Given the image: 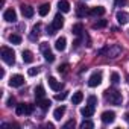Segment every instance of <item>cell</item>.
Instances as JSON below:
<instances>
[{
  "mask_svg": "<svg viewBox=\"0 0 129 129\" xmlns=\"http://www.w3.org/2000/svg\"><path fill=\"white\" fill-rule=\"evenodd\" d=\"M69 69H70V67H69V64H62V66H59V67H58V72H59V73H62V75H66V73L69 72Z\"/></svg>",
  "mask_w": 129,
  "mask_h": 129,
  "instance_id": "f1b7e54d",
  "label": "cell"
},
{
  "mask_svg": "<svg viewBox=\"0 0 129 129\" xmlns=\"http://www.w3.org/2000/svg\"><path fill=\"white\" fill-rule=\"evenodd\" d=\"M2 59L6 64L12 66V64L15 62V53H14V50L9 49V47H2Z\"/></svg>",
  "mask_w": 129,
  "mask_h": 129,
  "instance_id": "7a4b0ae2",
  "label": "cell"
},
{
  "mask_svg": "<svg viewBox=\"0 0 129 129\" xmlns=\"http://www.w3.org/2000/svg\"><path fill=\"white\" fill-rule=\"evenodd\" d=\"M82 30H84V26H82L81 23H78V24H75V26L72 27V32H73L75 35H78V37L82 34Z\"/></svg>",
  "mask_w": 129,
  "mask_h": 129,
  "instance_id": "7402d4cb",
  "label": "cell"
},
{
  "mask_svg": "<svg viewBox=\"0 0 129 129\" xmlns=\"http://www.w3.org/2000/svg\"><path fill=\"white\" fill-rule=\"evenodd\" d=\"M100 118H102L103 123H112L115 120V112L114 111H103L102 115H100Z\"/></svg>",
  "mask_w": 129,
  "mask_h": 129,
  "instance_id": "8992f818",
  "label": "cell"
},
{
  "mask_svg": "<svg viewBox=\"0 0 129 129\" xmlns=\"http://www.w3.org/2000/svg\"><path fill=\"white\" fill-rule=\"evenodd\" d=\"M49 85H50V88H52L53 91H61V88H62V84H61V82H58L53 76H50V78H49Z\"/></svg>",
  "mask_w": 129,
  "mask_h": 129,
  "instance_id": "4fadbf2b",
  "label": "cell"
},
{
  "mask_svg": "<svg viewBox=\"0 0 129 129\" xmlns=\"http://www.w3.org/2000/svg\"><path fill=\"white\" fill-rule=\"evenodd\" d=\"M23 84H24V78H23L21 75H14V76L9 79V85L14 87V88H18V87H21Z\"/></svg>",
  "mask_w": 129,
  "mask_h": 129,
  "instance_id": "277c9868",
  "label": "cell"
},
{
  "mask_svg": "<svg viewBox=\"0 0 129 129\" xmlns=\"http://www.w3.org/2000/svg\"><path fill=\"white\" fill-rule=\"evenodd\" d=\"M37 102H38L40 108H41V109H44V111H46V109H49V106L52 105V102H50L49 99H40V100H37Z\"/></svg>",
  "mask_w": 129,
  "mask_h": 129,
  "instance_id": "44dd1931",
  "label": "cell"
},
{
  "mask_svg": "<svg viewBox=\"0 0 129 129\" xmlns=\"http://www.w3.org/2000/svg\"><path fill=\"white\" fill-rule=\"evenodd\" d=\"M127 82H129V76H127Z\"/></svg>",
  "mask_w": 129,
  "mask_h": 129,
  "instance_id": "74e56055",
  "label": "cell"
},
{
  "mask_svg": "<svg viewBox=\"0 0 129 129\" xmlns=\"http://www.w3.org/2000/svg\"><path fill=\"white\" fill-rule=\"evenodd\" d=\"M49 11H50V5H49V3H43V5L38 8V14H40L41 17H46V15L49 14Z\"/></svg>",
  "mask_w": 129,
  "mask_h": 129,
  "instance_id": "e0dca14e",
  "label": "cell"
},
{
  "mask_svg": "<svg viewBox=\"0 0 129 129\" xmlns=\"http://www.w3.org/2000/svg\"><path fill=\"white\" fill-rule=\"evenodd\" d=\"M64 114H66V106H59V108H56V109L53 111V117H55V120H61Z\"/></svg>",
  "mask_w": 129,
  "mask_h": 129,
  "instance_id": "2e32d148",
  "label": "cell"
},
{
  "mask_svg": "<svg viewBox=\"0 0 129 129\" xmlns=\"http://www.w3.org/2000/svg\"><path fill=\"white\" fill-rule=\"evenodd\" d=\"M44 94H46V91H44V87H43V85H38V87L35 88V99H37V100H40V99H44Z\"/></svg>",
  "mask_w": 129,
  "mask_h": 129,
  "instance_id": "ffe728a7",
  "label": "cell"
},
{
  "mask_svg": "<svg viewBox=\"0 0 129 129\" xmlns=\"http://www.w3.org/2000/svg\"><path fill=\"white\" fill-rule=\"evenodd\" d=\"M32 112H34V105L27 103V105H26V115H30Z\"/></svg>",
  "mask_w": 129,
  "mask_h": 129,
  "instance_id": "836d02e7",
  "label": "cell"
},
{
  "mask_svg": "<svg viewBox=\"0 0 129 129\" xmlns=\"http://www.w3.org/2000/svg\"><path fill=\"white\" fill-rule=\"evenodd\" d=\"M14 103H15V99L14 97H9L8 99V106H14Z\"/></svg>",
  "mask_w": 129,
  "mask_h": 129,
  "instance_id": "8d00e7d4",
  "label": "cell"
},
{
  "mask_svg": "<svg viewBox=\"0 0 129 129\" xmlns=\"http://www.w3.org/2000/svg\"><path fill=\"white\" fill-rule=\"evenodd\" d=\"M88 105L94 108V106L97 105V97H96V96H90V97H88Z\"/></svg>",
  "mask_w": 129,
  "mask_h": 129,
  "instance_id": "4dcf8cb0",
  "label": "cell"
},
{
  "mask_svg": "<svg viewBox=\"0 0 129 129\" xmlns=\"http://www.w3.org/2000/svg\"><path fill=\"white\" fill-rule=\"evenodd\" d=\"M21 56H23V61H24L26 64H30V62L34 61V53H32L30 50H23Z\"/></svg>",
  "mask_w": 129,
  "mask_h": 129,
  "instance_id": "9a60e30c",
  "label": "cell"
},
{
  "mask_svg": "<svg viewBox=\"0 0 129 129\" xmlns=\"http://www.w3.org/2000/svg\"><path fill=\"white\" fill-rule=\"evenodd\" d=\"M21 14H23V17H26V18H32V17H34V14H35V11H34V8H32V6L23 5V6H21Z\"/></svg>",
  "mask_w": 129,
  "mask_h": 129,
  "instance_id": "9c48e42d",
  "label": "cell"
},
{
  "mask_svg": "<svg viewBox=\"0 0 129 129\" xmlns=\"http://www.w3.org/2000/svg\"><path fill=\"white\" fill-rule=\"evenodd\" d=\"M58 8H59L61 12H69V11H70V3L67 2V0H59Z\"/></svg>",
  "mask_w": 129,
  "mask_h": 129,
  "instance_id": "5bb4252c",
  "label": "cell"
},
{
  "mask_svg": "<svg viewBox=\"0 0 129 129\" xmlns=\"http://www.w3.org/2000/svg\"><path fill=\"white\" fill-rule=\"evenodd\" d=\"M111 82H112L114 85H117V84L120 82V76H118V73H115V72H114V73L111 75Z\"/></svg>",
  "mask_w": 129,
  "mask_h": 129,
  "instance_id": "f546056e",
  "label": "cell"
},
{
  "mask_svg": "<svg viewBox=\"0 0 129 129\" xmlns=\"http://www.w3.org/2000/svg\"><path fill=\"white\" fill-rule=\"evenodd\" d=\"M43 53H44V58H46V61H47V62H53V61H55V55L50 52V49L44 50Z\"/></svg>",
  "mask_w": 129,
  "mask_h": 129,
  "instance_id": "603a6c76",
  "label": "cell"
},
{
  "mask_svg": "<svg viewBox=\"0 0 129 129\" xmlns=\"http://www.w3.org/2000/svg\"><path fill=\"white\" fill-rule=\"evenodd\" d=\"M88 14H90L91 17H100V15H103V14H105V8H103V6H96V8H91V9L88 11Z\"/></svg>",
  "mask_w": 129,
  "mask_h": 129,
  "instance_id": "8fae6325",
  "label": "cell"
},
{
  "mask_svg": "<svg viewBox=\"0 0 129 129\" xmlns=\"http://www.w3.org/2000/svg\"><path fill=\"white\" fill-rule=\"evenodd\" d=\"M115 18H117V21H118L120 24H126V23L129 21V15H127V12H124V11H120V12H117Z\"/></svg>",
  "mask_w": 129,
  "mask_h": 129,
  "instance_id": "7c38bea8",
  "label": "cell"
},
{
  "mask_svg": "<svg viewBox=\"0 0 129 129\" xmlns=\"http://www.w3.org/2000/svg\"><path fill=\"white\" fill-rule=\"evenodd\" d=\"M81 114L84 115V117H91L93 114H94V108L93 106H84V108H81Z\"/></svg>",
  "mask_w": 129,
  "mask_h": 129,
  "instance_id": "d6986e66",
  "label": "cell"
},
{
  "mask_svg": "<svg viewBox=\"0 0 129 129\" xmlns=\"http://www.w3.org/2000/svg\"><path fill=\"white\" fill-rule=\"evenodd\" d=\"M3 18H5L8 23H14V21L17 20V12H15V9H12V8L6 9L5 14H3Z\"/></svg>",
  "mask_w": 129,
  "mask_h": 129,
  "instance_id": "5b68a950",
  "label": "cell"
},
{
  "mask_svg": "<svg viewBox=\"0 0 129 129\" xmlns=\"http://www.w3.org/2000/svg\"><path fill=\"white\" fill-rule=\"evenodd\" d=\"M85 14H88V9H87V6H84V5H78V17H84Z\"/></svg>",
  "mask_w": 129,
  "mask_h": 129,
  "instance_id": "cb8c5ba5",
  "label": "cell"
},
{
  "mask_svg": "<svg viewBox=\"0 0 129 129\" xmlns=\"http://www.w3.org/2000/svg\"><path fill=\"white\" fill-rule=\"evenodd\" d=\"M120 52H121V47H120L118 44H114L112 47L108 49V56H109V58H117V56L120 55Z\"/></svg>",
  "mask_w": 129,
  "mask_h": 129,
  "instance_id": "30bf717a",
  "label": "cell"
},
{
  "mask_svg": "<svg viewBox=\"0 0 129 129\" xmlns=\"http://www.w3.org/2000/svg\"><path fill=\"white\" fill-rule=\"evenodd\" d=\"M82 100H84V94H82V91H76V93L73 94V97H72L73 105H79Z\"/></svg>",
  "mask_w": 129,
  "mask_h": 129,
  "instance_id": "ac0fdd59",
  "label": "cell"
},
{
  "mask_svg": "<svg viewBox=\"0 0 129 129\" xmlns=\"http://www.w3.org/2000/svg\"><path fill=\"white\" fill-rule=\"evenodd\" d=\"M67 96H69V94H67V91H64V93H61V94H56V96H55V99H56V100H66V99H67Z\"/></svg>",
  "mask_w": 129,
  "mask_h": 129,
  "instance_id": "1f68e13d",
  "label": "cell"
},
{
  "mask_svg": "<svg viewBox=\"0 0 129 129\" xmlns=\"http://www.w3.org/2000/svg\"><path fill=\"white\" fill-rule=\"evenodd\" d=\"M66 44H67L66 37H59V38L56 40V43H55V49H56L58 52H64V50H66Z\"/></svg>",
  "mask_w": 129,
  "mask_h": 129,
  "instance_id": "ba28073f",
  "label": "cell"
},
{
  "mask_svg": "<svg viewBox=\"0 0 129 129\" xmlns=\"http://www.w3.org/2000/svg\"><path fill=\"white\" fill-rule=\"evenodd\" d=\"M105 99H106L109 103L115 105V106H120V105H121V102H123L121 94H120L118 91H114V90H108V91L105 93Z\"/></svg>",
  "mask_w": 129,
  "mask_h": 129,
  "instance_id": "6da1fadb",
  "label": "cell"
},
{
  "mask_svg": "<svg viewBox=\"0 0 129 129\" xmlns=\"http://www.w3.org/2000/svg\"><path fill=\"white\" fill-rule=\"evenodd\" d=\"M115 6H124L126 3H127V0H115Z\"/></svg>",
  "mask_w": 129,
  "mask_h": 129,
  "instance_id": "d590c367",
  "label": "cell"
},
{
  "mask_svg": "<svg viewBox=\"0 0 129 129\" xmlns=\"http://www.w3.org/2000/svg\"><path fill=\"white\" fill-rule=\"evenodd\" d=\"M26 105H27V103H20V105H17V109H15V112H17L18 115H23V114H26Z\"/></svg>",
  "mask_w": 129,
  "mask_h": 129,
  "instance_id": "d4e9b609",
  "label": "cell"
},
{
  "mask_svg": "<svg viewBox=\"0 0 129 129\" xmlns=\"http://www.w3.org/2000/svg\"><path fill=\"white\" fill-rule=\"evenodd\" d=\"M106 24H108L106 20H99V21H96V23L93 24V27H94V29H102V27H105Z\"/></svg>",
  "mask_w": 129,
  "mask_h": 129,
  "instance_id": "4316f807",
  "label": "cell"
},
{
  "mask_svg": "<svg viewBox=\"0 0 129 129\" xmlns=\"http://www.w3.org/2000/svg\"><path fill=\"white\" fill-rule=\"evenodd\" d=\"M62 26H64V17H62L61 14H56V15H55V18H53L52 27H53L55 30H59Z\"/></svg>",
  "mask_w": 129,
  "mask_h": 129,
  "instance_id": "52a82bcc",
  "label": "cell"
},
{
  "mask_svg": "<svg viewBox=\"0 0 129 129\" xmlns=\"http://www.w3.org/2000/svg\"><path fill=\"white\" fill-rule=\"evenodd\" d=\"M38 73H40L38 69H29V70H27V75H29V76H37Z\"/></svg>",
  "mask_w": 129,
  "mask_h": 129,
  "instance_id": "d6a6232c",
  "label": "cell"
},
{
  "mask_svg": "<svg viewBox=\"0 0 129 129\" xmlns=\"http://www.w3.org/2000/svg\"><path fill=\"white\" fill-rule=\"evenodd\" d=\"M85 127H94V123L90 121V120H84L81 123V129H85Z\"/></svg>",
  "mask_w": 129,
  "mask_h": 129,
  "instance_id": "83f0119b",
  "label": "cell"
},
{
  "mask_svg": "<svg viewBox=\"0 0 129 129\" xmlns=\"http://www.w3.org/2000/svg\"><path fill=\"white\" fill-rule=\"evenodd\" d=\"M100 84H102V72H94L88 79V85L94 88V87H97Z\"/></svg>",
  "mask_w": 129,
  "mask_h": 129,
  "instance_id": "3957f363",
  "label": "cell"
},
{
  "mask_svg": "<svg viewBox=\"0 0 129 129\" xmlns=\"http://www.w3.org/2000/svg\"><path fill=\"white\" fill-rule=\"evenodd\" d=\"M9 41H11L12 44H20V43H21V37L12 34V35H9Z\"/></svg>",
  "mask_w": 129,
  "mask_h": 129,
  "instance_id": "484cf974",
  "label": "cell"
},
{
  "mask_svg": "<svg viewBox=\"0 0 129 129\" xmlns=\"http://www.w3.org/2000/svg\"><path fill=\"white\" fill-rule=\"evenodd\" d=\"M75 124H76V123H75V120H70V121H67L66 124H64L62 127H64V129H69V127H75Z\"/></svg>",
  "mask_w": 129,
  "mask_h": 129,
  "instance_id": "e575fe53",
  "label": "cell"
}]
</instances>
